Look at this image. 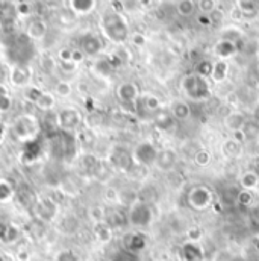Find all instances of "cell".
<instances>
[{
	"mask_svg": "<svg viewBox=\"0 0 259 261\" xmlns=\"http://www.w3.org/2000/svg\"><path fill=\"white\" fill-rule=\"evenodd\" d=\"M102 31L109 41L117 44H122L129 38L128 23L119 11H109L102 17Z\"/></svg>",
	"mask_w": 259,
	"mask_h": 261,
	"instance_id": "obj_1",
	"label": "cell"
},
{
	"mask_svg": "<svg viewBox=\"0 0 259 261\" xmlns=\"http://www.w3.org/2000/svg\"><path fill=\"white\" fill-rule=\"evenodd\" d=\"M181 90L182 93L191 99V100H205L211 96V87H209V82L208 79L191 73V74H187L182 77L181 81Z\"/></svg>",
	"mask_w": 259,
	"mask_h": 261,
	"instance_id": "obj_2",
	"label": "cell"
},
{
	"mask_svg": "<svg viewBox=\"0 0 259 261\" xmlns=\"http://www.w3.org/2000/svg\"><path fill=\"white\" fill-rule=\"evenodd\" d=\"M153 220V210L144 200H135L128 211V222L135 228H146Z\"/></svg>",
	"mask_w": 259,
	"mask_h": 261,
	"instance_id": "obj_3",
	"label": "cell"
},
{
	"mask_svg": "<svg viewBox=\"0 0 259 261\" xmlns=\"http://www.w3.org/2000/svg\"><path fill=\"white\" fill-rule=\"evenodd\" d=\"M158 153L159 150L156 149V146L150 141H141L133 147L132 152V158L135 166L139 167H150L156 164L158 160Z\"/></svg>",
	"mask_w": 259,
	"mask_h": 261,
	"instance_id": "obj_4",
	"label": "cell"
},
{
	"mask_svg": "<svg viewBox=\"0 0 259 261\" xmlns=\"http://www.w3.org/2000/svg\"><path fill=\"white\" fill-rule=\"evenodd\" d=\"M187 203L190 208H193L195 211H205L214 203V195L208 187L195 186L193 189H190L187 195Z\"/></svg>",
	"mask_w": 259,
	"mask_h": 261,
	"instance_id": "obj_5",
	"label": "cell"
},
{
	"mask_svg": "<svg viewBox=\"0 0 259 261\" xmlns=\"http://www.w3.org/2000/svg\"><path fill=\"white\" fill-rule=\"evenodd\" d=\"M38 130H40V125L37 122V117H34V116L24 114V116H20L14 122V134L20 140H23L24 143H27L29 140L35 138Z\"/></svg>",
	"mask_w": 259,
	"mask_h": 261,
	"instance_id": "obj_6",
	"label": "cell"
},
{
	"mask_svg": "<svg viewBox=\"0 0 259 261\" xmlns=\"http://www.w3.org/2000/svg\"><path fill=\"white\" fill-rule=\"evenodd\" d=\"M82 122V116L74 108H64L58 113V126L65 132L76 129Z\"/></svg>",
	"mask_w": 259,
	"mask_h": 261,
	"instance_id": "obj_7",
	"label": "cell"
},
{
	"mask_svg": "<svg viewBox=\"0 0 259 261\" xmlns=\"http://www.w3.org/2000/svg\"><path fill=\"white\" fill-rule=\"evenodd\" d=\"M117 97L123 105H136L139 99V88L135 82H122L117 87Z\"/></svg>",
	"mask_w": 259,
	"mask_h": 261,
	"instance_id": "obj_8",
	"label": "cell"
},
{
	"mask_svg": "<svg viewBox=\"0 0 259 261\" xmlns=\"http://www.w3.org/2000/svg\"><path fill=\"white\" fill-rule=\"evenodd\" d=\"M147 246V236L142 232H130L128 236H125L123 239V248L128 249L130 252L139 254L141 251H144Z\"/></svg>",
	"mask_w": 259,
	"mask_h": 261,
	"instance_id": "obj_9",
	"label": "cell"
},
{
	"mask_svg": "<svg viewBox=\"0 0 259 261\" xmlns=\"http://www.w3.org/2000/svg\"><path fill=\"white\" fill-rule=\"evenodd\" d=\"M237 52H238V44H237V41L229 40V38H223V40L217 41L215 46H214V54H215L220 60L231 58V57H234Z\"/></svg>",
	"mask_w": 259,
	"mask_h": 261,
	"instance_id": "obj_10",
	"label": "cell"
},
{
	"mask_svg": "<svg viewBox=\"0 0 259 261\" xmlns=\"http://www.w3.org/2000/svg\"><path fill=\"white\" fill-rule=\"evenodd\" d=\"M56 203L50 199H41L34 205V213H37V216L43 220H52L56 216Z\"/></svg>",
	"mask_w": 259,
	"mask_h": 261,
	"instance_id": "obj_11",
	"label": "cell"
},
{
	"mask_svg": "<svg viewBox=\"0 0 259 261\" xmlns=\"http://www.w3.org/2000/svg\"><path fill=\"white\" fill-rule=\"evenodd\" d=\"M181 257L184 261H203L205 254L198 242H185L181 248Z\"/></svg>",
	"mask_w": 259,
	"mask_h": 261,
	"instance_id": "obj_12",
	"label": "cell"
},
{
	"mask_svg": "<svg viewBox=\"0 0 259 261\" xmlns=\"http://www.w3.org/2000/svg\"><path fill=\"white\" fill-rule=\"evenodd\" d=\"M102 41L99 40V37L96 35H85L82 37V41H80V50L83 52V55H88V57H94L97 55L100 50H102Z\"/></svg>",
	"mask_w": 259,
	"mask_h": 261,
	"instance_id": "obj_13",
	"label": "cell"
},
{
	"mask_svg": "<svg viewBox=\"0 0 259 261\" xmlns=\"http://www.w3.org/2000/svg\"><path fill=\"white\" fill-rule=\"evenodd\" d=\"M246 122H247V117L241 111H232V113H229L224 117V126H226V129H229L231 132H234V134L243 129V126H244Z\"/></svg>",
	"mask_w": 259,
	"mask_h": 261,
	"instance_id": "obj_14",
	"label": "cell"
},
{
	"mask_svg": "<svg viewBox=\"0 0 259 261\" xmlns=\"http://www.w3.org/2000/svg\"><path fill=\"white\" fill-rule=\"evenodd\" d=\"M170 113L175 117V120L184 122V120H188L191 117V107L184 100H175L171 103Z\"/></svg>",
	"mask_w": 259,
	"mask_h": 261,
	"instance_id": "obj_15",
	"label": "cell"
},
{
	"mask_svg": "<svg viewBox=\"0 0 259 261\" xmlns=\"http://www.w3.org/2000/svg\"><path fill=\"white\" fill-rule=\"evenodd\" d=\"M176 164V152L171 149H164L158 153L156 166L159 170H171Z\"/></svg>",
	"mask_w": 259,
	"mask_h": 261,
	"instance_id": "obj_16",
	"label": "cell"
},
{
	"mask_svg": "<svg viewBox=\"0 0 259 261\" xmlns=\"http://www.w3.org/2000/svg\"><path fill=\"white\" fill-rule=\"evenodd\" d=\"M240 186L243 190L253 192L259 187V173L255 170H247L240 178Z\"/></svg>",
	"mask_w": 259,
	"mask_h": 261,
	"instance_id": "obj_17",
	"label": "cell"
},
{
	"mask_svg": "<svg viewBox=\"0 0 259 261\" xmlns=\"http://www.w3.org/2000/svg\"><path fill=\"white\" fill-rule=\"evenodd\" d=\"M68 3H70V8L73 9V12H76L79 15L90 14L96 8V0H68Z\"/></svg>",
	"mask_w": 259,
	"mask_h": 261,
	"instance_id": "obj_18",
	"label": "cell"
},
{
	"mask_svg": "<svg viewBox=\"0 0 259 261\" xmlns=\"http://www.w3.org/2000/svg\"><path fill=\"white\" fill-rule=\"evenodd\" d=\"M237 8L243 17H255L259 12V0H237Z\"/></svg>",
	"mask_w": 259,
	"mask_h": 261,
	"instance_id": "obj_19",
	"label": "cell"
},
{
	"mask_svg": "<svg viewBox=\"0 0 259 261\" xmlns=\"http://www.w3.org/2000/svg\"><path fill=\"white\" fill-rule=\"evenodd\" d=\"M241 134H243L244 141H252V140L259 138V120L247 119V122L244 123V126L241 129Z\"/></svg>",
	"mask_w": 259,
	"mask_h": 261,
	"instance_id": "obj_20",
	"label": "cell"
},
{
	"mask_svg": "<svg viewBox=\"0 0 259 261\" xmlns=\"http://www.w3.org/2000/svg\"><path fill=\"white\" fill-rule=\"evenodd\" d=\"M221 152L227 158H237L241 153V143L235 138H227L221 144Z\"/></svg>",
	"mask_w": 259,
	"mask_h": 261,
	"instance_id": "obj_21",
	"label": "cell"
},
{
	"mask_svg": "<svg viewBox=\"0 0 259 261\" xmlns=\"http://www.w3.org/2000/svg\"><path fill=\"white\" fill-rule=\"evenodd\" d=\"M136 105H141V108H144L146 111L153 113V111L159 110L161 100H159V97H156L153 94H146V96H139Z\"/></svg>",
	"mask_w": 259,
	"mask_h": 261,
	"instance_id": "obj_22",
	"label": "cell"
},
{
	"mask_svg": "<svg viewBox=\"0 0 259 261\" xmlns=\"http://www.w3.org/2000/svg\"><path fill=\"white\" fill-rule=\"evenodd\" d=\"M175 117L171 116V113H158L155 116V125L161 130H171L175 126Z\"/></svg>",
	"mask_w": 259,
	"mask_h": 261,
	"instance_id": "obj_23",
	"label": "cell"
},
{
	"mask_svg": "<svg viewBox=\"0 0 259 261\" xmlns=\"http://www.w3.org/2000/svg\"><path fill=\"white\" fill-rule=\"evenodd\" d=\"M46 32L47 29L43 20H34L27 28V37L32 40H41L46 35Z\"/></svg>",
	"mask_w": 259,
	"mask_h": 261,
	"instance_id": "obj_24",
	"label": "cell"
},
{
	"mask_svg": "<svg viewBox=\"0 0 259 261\" xmlns=\"http://www.w3.org/2000/svg\"><path fill=\"white\" fill-rule=\"evenodd\" d=\"M94 236H96V239L99 242L106 243L112 237V229H111V226L106 222H97L96 226H94Z\"/></svg>",
	"mask_w": 259,
	"mask_h": 261,
	"instance_id": "obj_25",
	"label": "cell"
},
{
	"mask_svg": "<svg viewBox=\"0 0 259 261\" xmlns=\"http://www.w3.org/2000/svg\"><path fill=\"white\" fill-rule=\"evenodd\" d=\"M227 71H229V65L224 60H218L217 63H214V71H212V76L211 79L215 82V84H220L223 82L226 77H227Z\"/></svg>",
	"mask_w": 259,
	"mask_h": 261,
	"instance_id": "obj_26",
	"label": "cell"
},
{
	"mask_svg": "<svg viewBox=\"0 0 259 261\" xmlns=\"http://www.w3.org/2000/svg\"><path fill=\"white\" fill-rule=\"evenodd\" d=\"M55 103H56V99H55V96L53 94H50V93H41V96L37 99V102H35V105L40 108V110H44V111H49V110H52L53 107H55Z\"/></svg>",
	"mask_w": 259,
	"mask_h": 261,
	"instance_id": "obj_27",
	"label": "cell"
},
{
	"mask_svg": "<svg viewBox=\"0 0 259 261\" xmlns=\"http://www.w3.org/2000/svg\"><path fill=\"white\" fill-rule=\"evenodd\" d=\"M212 71H214V63L209 61V60H202L195 65V74H198V76H202L205 79L211 77Z\"/></svg>",
	"mask_w": 259,
	"mask_h": 261,
	"instance_id": "obj_28",
	"label": "cell"
},
{
	"mask_svg": "<svg viewBox=\"0 0 259 261\" xmlns=\"http://www.w3.org/2000/svg\"><path fill=\"white\" fill-rule=\"evenodd\" d=\"M27 79H29V73H27V70L24 67H15L12 70V76H11L12 84L21 87V85H26Z\"/></svg>",
	"mask_w": 259,
	"mask_h": 261,
	"instance_id": "obj_29",
	"label": "cell"
},
{
	"mask_svg": "<svg viewBox=\"0 0 259 261\" xmlns=\"http://www.w3.org/2000/svg\"><path fill=\"white\" fill-rule=\"evenodd\" d=\"M109 261H141V258H139V254L130 252L128 249L122 248V249L114 252V255L111 257Z\"/></svg>",
	"mask_w": 259,
	"mask_h": 261,
	"instance_id": "obj_30",
	"label": "cell"
},
{
	"mask_svg": "<svg viewBox=\"0 0 259 261\" xmlns=\"http://www.w3.org/2000/svg\"><path fill=\"white\" fill-rule=\"evenodd\" d=\"M195 11V3L194 0H181L178 3V12L182 17H190L193 15Z\"/></svg>",
	"mask_w": 259,
	"mask_h": 261,
	"instance_id": "obj_31",
	"label": "cell"
},
{
	"mask_svg": "<svg viewBox=\"0 0 259 261\" xmlns=\"http://www.w3.org/2000/svg\"><path fill=\"white\" fill-rule=\"evenodd\" d=\"M212 161V156L208 150H197L194 153V163L198 167H206Z\"/></svg>",
	"mask_w": 259,
	"mask_h": 261,
	"instance_id": "obj_32",
	"label": "cell"
},
{
	"mask_svg": "<svg viewBox=\"0 0 259 261\" xmlns=\"http://www.w3.org/2000/svg\"><path fill=\"white\" fill-rule=\"evenodd\" d=\"M53 261H80V257L73 249H63L55 255Z\"/></svg>",
	"mask_w": 259,
	"mask_h": 261,
	"instance_id": "obj_33",
	"label": "cell"
},
{
	"mask_svg": "<svg viewBox=\"0 0 259 261\" xmlns=\"http://www.w3.org/2000/svg\"><path fill=\"white\" fill-rule=\"evenodd\" d=\"M197 6H198V9H200V12H202V14L209 15L211 12H214V11H215L217 3H215V0H198Z\"/></svg>",
	"mask_w": 259,
	"mask_h": 261,
	"instance_id": "obj_34",
	"label": "cell"
},
{
	"mask_svg": "<svg viewBox=\"0 0 259 261\" xmlns=\"http://www.w3.org/2000/svg\"><path fill=\"white\" fill-rule=\"evenodd\" d=\"M237 202L241 205V206H249L252 202H253V195H252V192H249V190H240L238 192V195H237Z\"/></svg>",
	"mask_w": 259,
	"mask_h": 261,
	"instance_id": "obj_35",
	"label": "cell"
},
{
	"mask_svg": "<svg viewBox=\"0 0 259 261\" xmlns=\"http://www.w3.org/2000/svg\"><path fill=\"white\" fill-rule=\"evenodd\" d=\"M12 193V186L6 181H0V202H6L8 199H11Z\"/></svg>",
	"mask_w": 259,
	"mask_h": 261,
	"instance_id": "obj_36",
	"label": "cell"
},
{
	"mask_svg": "<svg viewBox=\"0 0 259 261\" xmlns=\"http://www.w3.org/2000/svg\"><path fill=\"white\" fill-rule=\"evenodd\" d=\"M56 94L60 96V97H67V96H70L71 94V85L68 84V82H60L58 85H56Z\"/></svg>",
	"mask_w": 259,
	"mask_h": 261,
	"instance_id": "obj_37",
	"label": "cell"
},
{
	"mask_svg": "<svg viewBox=\"0 0 259 261\" xmlns=\"http://www.w3.org/2000/svg\"><path fill=\"white\" fill-rule=\"evenodd\" d=\"M11 105H12V100H11V97L8 94L6 96H0V113L9 111Z\"/></svg>",
	"mask_w": 259,
	"mask_h": 261,
	"instance_id": "obj_38",
	"label": "cell"
},
{
	"mask_svg": "<svg viewBox=\"0 0 259 261\" xmlns=\"http://www.w3.org/2000/svg\"><path fill=\"white\" fill-rule=\"evenodd\" d=\"M209 18H211V24H217V23H220L221 21V18H223V14L220 12V11H214V12H211L209 14Z\"/></svg>",
	"mask_w": 259,
	"mask_h": 261,
	"instance_id": "obj_39",
	"label": "cell"
},
{
	"mask_svg": "<svg viewBox=\"0 0 259 261\" xmlns=\"http://www.w3.org/2000/svg\"><path fill=\"white\" fill-rule=\"evenodd\" d=\"M200 236H202V232H200L198 228H191V229L188 231V239H190V242H198Z\"/></svg>",
	"mask_w": 259,
	"mask_h": 261,
	"instance_id": "obj_40",
	"label": "cell"
},
{
	"mask_svg": "<svg viewBox=\"0 0 259 261\" xmlns=\"http://www.w3.org/2000/svg\"><path fill=\"white\" fill-rule=\"evenodd\" d=\"M198 23H200L202 26H211V18H209V15H206V14L198 15Z\"/></svg>",
	"mask_w": 259,
	"mask_h": 261,
	"instance_id": "obj_41",
	"label": "cell"
},
{
	"mask_svg": "<svg viewBox=\"0 0 259 261\" xmlns=\"http://www.w3.org/2000/svg\"><path fill=\"white\" fill-rule=\"evenodd\" d=\"M133 43H135L136 46H144V43H146V38H144L141 34H135V35H133Z\"/></svg>",
	"mask_w": 259,
	"mask_h": 261,
	"instance_id": "obj_42",
	"label": "cell"
},
{
	"mask_svg": "<svg viewBox=\"0 0 259 261\" xmlns=\"http://www.w3.org/2000/svg\"><path fill=\"white\" fill-rule=\"evenodd\" d=\"M232 17L237 18V20H240V18H243V14H241V11H240L238 8H235V9L232 11Z\"/></svg>",
	"mask_w": 259,
	"mask_h": 261,
	"instance_id": "obj_43",
	"label": "cell"
},
{
	"mask_svg": "<svg viewBox=\"0 0 259 261\" xmlns=\"http://www.w3.org/2000/svg\"><path fill=\"white\" fill-rule=\"evenodd\" d=\"M255 119H256V120H259V108L256 110V117H255Z\"/></svg>",
	"mask_w": 259,
	"mask_h": 261,
	"instance_id": "obj_44",
	"label": "cell"
},
{
	"mask_svg": "<svg viewBox=\"0 0 259 261\" xmlns=\"http://www.w3.org/2000/svg\"><path fill=\"white\" fill-rule=\"evenodd\" d=\"M109 2H112V3H116V2H119V0H109Z\"/></svg>",
	"mask_w": 259,
	"mask_h": 261,
	"instance_id": "obj_45",
	"label": "cell"
}]
</instances>
